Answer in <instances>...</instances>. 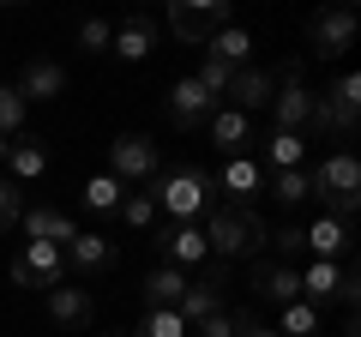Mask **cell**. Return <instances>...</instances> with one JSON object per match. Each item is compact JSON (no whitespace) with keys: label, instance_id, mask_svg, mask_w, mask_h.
<instances>
[{"label":"cell","instance_id":"obj_1","mask_svg":"<svg viewBox=\"0 0 361 337\" xmlns=\"http://www.w3.org/2000/svg\"><path fill=\"white\" fill-rule=\"evenodd\" d=\"M307 181H313V199L325 205V217H355V205H361V157L349 151H331V157H319V163L307 168Z\"/></svg>","mask_w":361,"mask_h":337},{"label":"cell","instance_id":"obj_2","mask_svg":"<svg viewBox=\"0 0 361 337\" xmlns=\"http://www.w3.org/2000/svg\"><path fill=\"white\" fill-rule=\"evenodd\" d=\"M145 193L157 199V217L193 223V217H205V211H211V175H205V168H193V163H180V168H169V175H157Z\"/></svg>","mask_w":361,"mask_h":337},{"label":"cell","instance_id":"obj_3","mask_svg":"<svg viewBox=\"0 0 361 337\" xmlns=\"http://www.w3.org/2000/svg\"><path fill=\"white\" fill-rule=\"evenodd\" d=\"M205 247L211 259L229 265V259H253L259 247H265V223L253 211H229V205H211L205 211Z\"/></svg>","mask_w":361,"mask_h":337},{"label":"cell","instance_id":"obj_4","mask_svg":"<svg viewBox=\"0 0 361 337\" xmlns=\"http://www.w3.org/2000/svg\"><path fill=\"white\" fill-rule=\"evenodd\" d=\"M355 121H361V78L355 73H337L325 91H313V133H337V139H355Z\"/></svg>","mask_w":361,"mask_h":337},{"label":"cell","instance_id":"obj_5","mask_svg":"<svg viewBox=\"0 0 361 337\" xmlns=\"http://www.w3.org/2000/svg\"><path fill=\"white\" fill-rule=\"evenodd\" d=\"M265 163L259 157H223V168L211 175V205H229V211H253V199H265Z\"/></svg>","mask_w":361,"mask_h":337},{"label":"cell","instance_id":"obj_6","mask_svg":"<svg viewBox=\"0 0 361 337\" xmlns=\"http://www.w3.org/2000/svg\"><path fill=\"white\" fill-rule=\"evenodd\" d=\"M109 175H115L121 187L157 181V175H163V151H157V139H151V133H121V139L109 145Z\"/></svg>","mask_w":361,"mask_h":337},{"label":"cell","instance_id":"obj_7","mask_svg":"<svg viewBox=\"0 0 361 337\" xmlns=\"http://www.w3.org/2000/svg\"><path fill=\"white\" fill-rule=\"evenodd\" d=\"M235 13H229V0H175L169 6V30H175L180 42H193V49H205L217 30H229Z\"/></svg>","mask_w":361,"mask_h":337},{"label":"cell","instance_id":"obj_8","mask_svg":"<svg viewBox=\"0 0 361 337\" xmlns=\"http://www.w3.org/2000/svg\"><path fill=\"white\" fill-rule=\"evenodd\" d=\"M307 115H313V91H307V78H301V61H283L277 91H271V127L277 133H307Z\"/></svg>","mask_w":361,"mask_h":337},{"label":"cell","instance_id":"obj_9","mask_svg":"<svg viewBox=\"0 0 361 337\" xmlns=\"http://www.w3.org/2000/svg\"><path fill=\"white\" fill-rule=\"evenodd\" d=\"M6 271H13V283H18V289H42V295H49L54 283H66V247L25 241V247L13 253V265H6Z\"/></svg>","mask_w":361,"mask_h":337},{"label":"cell","instance_id":"obj_10","mask_svg":"<svg viewBox=\"0 0 361 337\" xmlns=\"http://www.w3.org/2000/svg\"><path fill=\"white\" fill-rule=\"evenodd\" d=\"M355 42V6H325L307 18V54L313 61H343Z\"/></svg>","mask_w":361,"mask_h":337},{"label":"cell","instance_id":"obj_11","mask_svg":"<svg viewBox=\"0 0 361 337\" xmlns=\"http://www.w3.org/2000/svg\"><path fill=\"white\" fill-rule=\"evenodd\" d=\"M229 307V271H223L217 259L205 265V277H187V295H180V319H187V331H193V325H205L211 313H223Z\"/></svg>","mask_w":361,"mask_h":337},{"label":"cell","instance_id":"obj_12","mask_svg":"<svg viewBox=\"0 0 361 337\" xmlns=\"http://www.w3.org/2000/svg\"><path fill=\"white\" fill-rule=\"evenodd\" d=\"M151 247H157V259H163V265H175V271L211 265V247H205V229H199V223H163Z\"/></svg>","mask_w":361,"mask_h":337},{"label":"cell","instance_id":"obj_13","mask_svg":"<svg viewBox=\"0 0 361 337\" xmlns=\"http://www.w3.org/2000/svg\"><path fill=\"white\" fill-rule=\"evenodd\" d=\"M301 253H313V259H349L355 253V229H349L343 217H313V223H301Z\"/></svg>","mask_w":361,"mask_h":337},{"label":"cell","instance_id":"obj_14","mask_svg":"<svg viewBox=\"0 0 361 337\" xmlns=\"http://www.w3.org/2000/svg\"><path fill=\"white\" fill-rule=\"evenodd\" d=\"M247 289H253L259 301H271V307L301 301V277H295V265H283V259H259L253 277H247Z\"/></svg>","mask_w":361,"mask_h":337},{"label":"cell","instance_id":"obj_15","mask_svg":"<svg viewBox=\"0 0 361 337\" xmlns=\"http://www.w3.org/2000/svg\"><path fill=\"white\" fill-rule=\"evenodd\" d=\"M271 91H277V73H265V66H241V73L229 78V97H223V103L241 109V115L253 121L259 109H271Z\"/></svg>","mask_w":361,"mask_h":337},{"label":"cell","instance_id":"obj_16","mask_svg":"<svg viewBox=\"0 0 361 337\" xmlns=\"http://www.w3.org/2000/svg\"><path fill=\"white\" fill-rule=\"evenodd\" d=\"M25 103H54V97H66V66L61 61H25V73H18V85H13Z\"/></svg>","mask_w":361,"mask_h":337},{"label":"cell","instance_id":"obj_17","mask_svg":"<svg viewBox=\"0 0 361 337\" xmlns=\"http://www.w3.org/2000/svg\"><path fill=\"white\" fill-rule=\"evenodd\" d=\"M115 259H121V247L109 241V235H85L78 229L73 241H66V271H115Z\"/></svg>","mask_w":361,"mask_h":337},{"label":"cell","instance_id":"obj_18","mask_svg":"<svg viewBox=\"0 0 361 337\" xmlns=\"http://www.w3.org/2000/svg\"><path fill=\"white\" fill-rule=\"evenodd\" d=\"M49 319L61 325V331H85V325L97 319V301H90V289L54 283V289H49Z\"/></svg>","mask_w":361,"mask_h":337},{"label":"cell","instance_id":"obj_19","mask_svg":"<svg viewBox=\"0 0 361 337\" xmlns=\"http://www.w3.org/2000/svg\"><path fill=\"white\" fill-rule=\"evenodd\" d=\"M211 109H217V103L199 91V78H175V91H169V121H175L180 133H187V127H205Z\"/></svg>","mask_w":361,"mask_h":337},{"label":"cell","instance_id":"obj_20","mask_svg":"<svg viewBox=\"0 0 361 337\" xmlns=\"http://www.w3.org/2000/svg\"><path fill=\"white\" fill-rule=\"evenodd\" d=\"M18 229H25V241H49V247H66L78 235V223L66 217V211H54V205H37V211H25L18 217Z\"/></svg>","mask_w":361,"mask_h":337},{"label":"cell","instance_id":"obj_21","mask_svg":"<svg viewBox=\"0 0 361 337\" xmlns=\"http://www.w3.org/2000/svg\"><path fill=\"white\" fill-rule=\"evenodd\" d=\"M295 277H301V301L325 313L337 301V283H343V259H313L307 271H295Z\"/></svg>","mask_w":361,"mask_h":337},{"label":"cell","instance_id":"obj_22","mask_svg":"<svg viewBox=\"0 0 361 337\" xmlns=\"http://www.w3.org/2000/svg\"><path fill=\"white\" fill-rule=\"evenodd\" d=\"M205 133H211V145H223V157H241V145L253 139V121H247L241 109L217 103V109H211V121H205Z\"/></svg>","mask_w":361,"mask_h":337},{"label":"cell","instance_id":"obj_23","mask_svg":"<svg viewBox=\"0 0 361 337\" xmlns=\"http://www.w3.org/2000/svg\"><path fill=\"white\" fill-rule=\"evenodd\" d=\"M151 42H157V25L151 18H121L115 25V37H109V54H121V61H145V54H151Z\"/></svg>","mask_w":361,"mask_h":337},{"label":"cell","instance_id":"obj_24","mask_svg":"<svg viewBox=\"0 0 361 337\" xmlns=\"http://www.w3.org/2000/svg\"><path fill=\"white\" fill-rule=\"evenodd\" d=\"M265 163L283 175V168H307V133H265Z\"/></svg>","mask_w":361,"mask_h":337},{"label":"cell","instance_id":"obj_25","mask_svg":"<svg viewBox=\"0 0 361 337\" xmlns=\"http://www.w3.org/2000/svg\"><path fill=\"white\" fill-rule=\"evenodd\" d=\"M180 295H187V271H175V265L145 271V307H180Z\"/></svg>","mask_w":361,"mask_h":337},{"label":"cell","instance_id":"obj_26","mask_svg":"<svg viewBox=\"0 0 361 337\" xmlns=\"http://www.w3.org/2000/svg\"><path fill=\"white\" fill-rule=\"evenodd\" d=\"M277 337H325V313L307 307V301H289V307H277V325H271Z\"/></svg>","mask_w":361,"mask_h":337},{"label":"cell","instance_id":"obj_27","mask_svg":"<svg viewBox=\"0 0 361 337\" xmlns=\"http://www.w3.org/2000/svg\"><path fill=\"white\" fill-rule=\"evenodd\" d=\"M6 168H13V187L18 181H37L42 168H49V151H42V139H13V151H6Z\"/></svg>","mask_w":361,"mask_h":337},{"label":"cell","instance_id":"obj_28","mask_svg":"<svg viewBox=\"0 0 361 337\" xmlns=\"http://www.w3.org/2000/svg\"><path fill=\"white\" fill-rule=\"evenodd\" d=\"M205 54H217L223 66H235V73H241V66H247V54H253V30H241V25L217 30V37L205 42Z\"/></svg>","mask_w":361,"mask_h":337},{"label":"cell","instance_id":"obj_29","mask_svg":"<svg viewBox=\"0 0 361 337\" xmlns=\"http://www.w3.org/2000/svg\"><path fill=\"white\" fill-rule=\"evenodd\" d=\"M127 337H193V331H187V319H180L175 307H145V319L133 325Z\"/></svg>","mask_w":361,"mask_h":337},{"label":"cell","instance_id":"obj_30","mask_svg":"<svg viewBox=\"0 0 361 337\" xmlns=\"http://www.w3.org/2000/svg\"><path fill=\"white\" fill-rule=\"evenodd\" d=\"M265 193L277 199V205H307V199H313V181H307V168H283L277 181H265Z\"/></svg>","mask_w":361,"mask_h":337},{"label":"cell","instance_id":"obj_31","mask_svg":"<svg viewBox=\"0 0 361 337\" xmlns=\"http://www.w3.org/2000/svg\"><path fill=\"white\" fill-rule=\"evenodd\" d=\"M25 121H30V103L13 85H0V139H25Z\"/></svg>","mask_w":361,"mask_h":337},{"label":"cell","instance_id":"obj_32","mask_svg":"<svg viewBox=\"0 0 361 337\" xmlns=\"http://www.w3.org/2000/svg\"><path fill=\"white\" fill-rule=\"evenodd\" d=\"M193 78H199V91H205L211 103H223V97H229V78H235V66H223L217 54H205V61H199V73H193Z\"/></svg>","mask_w":361,"mask_h":337},{"label":"cell","instance_id":"obj_33","mask_svg":"<svg viewBox=\"0 0 361 337\" xmlns=\"http://www.w3.org/2000/svg\"><path fill=\"white\" fill-rule=\"evenodd\" d=\"M121 199H127V187H121L115 175H90L85 181V205L90 211H121Z\"/></svg>","mask_w":361,"mask_h":337},{"label":"cell","instance_id":"obj_34","mask_svg":"<svg viewBox=\"0 0 361 337\" xmlns=\"http://www.w3.org/2000/svg\"><path fill=\"white\" fill-rule=\"evenodd\" d=\"M115 217L127 223V229H151V223H157V199H151V193H127Z\"/></svg>","mask_w":361,"mask_h":337},{"label":"cell","instance_id":"obj_35","mask_svg":"<svg viewBox=\"0 0 361 337\" xmlns=\"http://www.w3.org/2000/svg\"><path fill=\"white\" fill-rule=\"evenodd\" d=\"M247 319H253V313H235V307H223V313H211L205 325H193V337H235Z\"/></svg>","mask_w":361,"mask_h":337},{"label":"cell","instance_id":"obj_36","mask_svg":"<svg viewBox=\"0 0 361 337\" xmlns=\"http://www.w3.org/2000/svg\"><path fill=\"white\" fill-rule=\"evenodd\" d=\"M109 37H115L109 18H85V25H78V49L85 54H109Z\"/></svg>","mask_w":361,"mask_h":337},{"label":"cell","instance_id":"obj_37","mask_svg":"<svg viewBox=\"0 0 361 337\" xmlns=\"http://www.w3.org/2000/svg\"><path fill=\"white\" fill-rule=\"evenodd\" d=\"M18 217H25V193H18L6 175H0V235L6 229H18Z\"/></svg>","mask_w":361,"mask_h":337},{"label":"cell","instance_id":"obj_38","mask_svg":"<svg viewBox=\"0 0 361 337\" xmlns=\"http://www.w3.org/2000/svg\"><path fill=\"white\" fill-rule=\"evenodd\" d=\"M265 247H277V259H295V253H301V223H283V229H277V235H265Z\"/></svg>","mask_w":361,"mask_h":337},{"label":"cell","instance_id":"obj_39","mask_svg":"<svg viewBox=\"0 0 361 337\" xmlns=\"http://www.w3.org/2000/svg\"><path fill=\"white\" fill-rule=\"evenodd\" d=\"M253 337H277V331H271V325H259V319H253Z\"/></svg>","mask_w":361,"mask_h":337},{"label":"cell","instance_id":"obj_40","mask_svg":"<svg viewBox=\"0 0 361 337\" xmlns=\"http://www.w3.org/2000/svg\"><path fill=\"white\" fill-rule=\"evenodd\" d=\"M6 151H13V139H0V163H6Z\"/></svg>","mask_w":361,"mask_h":337},{"label":"cell","instance_id":"obj_41","mask_svg":"<svg viewBox=\"0 0 361 337\" xmlns=\"http://www.w3.org/2000/svg\"><path fill=\"white\" fill-rule=\"evenodd\" d=\"M235 337H253V319H247V325H241V331H235Z\"/></svg>","mask_w":361,"mask_h":337},{"label":"cell","instance_id":"obj_42","mask_svg":"<svg viewBox=\"0 0 361 337\" xmlns=\"http://www.w3.org/2000/svg\"><path fill=\"white\" fill-rule=\"evenodd\" d=\"M103 337H127V331H103Z\"/></svg>","mask_w":361,"mask_h":337}]
</instances>
